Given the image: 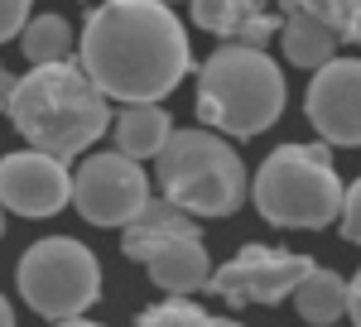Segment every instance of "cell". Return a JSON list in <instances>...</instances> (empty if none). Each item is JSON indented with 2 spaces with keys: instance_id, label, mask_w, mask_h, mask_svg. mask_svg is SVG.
<instances>
[{
  "instance_id": "cell-2",
  "label": "cell",
  "mask_w": 361,
  "mask_h": 327,
  "mask_svg": "<svg viewBox=\"0 0 361 327\" xmlns=\"http://www.w3.org/2000/svg\"><path fill=\"white\" fill-rule=\"evenodd\" d=\"M10 121L25 135L29 149L68 164L87 154L97 140L111 130V101L92 87L82 63H58V68H29L20 73Z\"/></svg>"
},
{
  "instance_id": "cell-15",
  "label": "cell",
  "mask_w": 361,
  "mask_h": 327,
  "mask_svg": "<svg viewBox=\"0 0 361 327\" xmlns=\"http://www.w3.org/2000/svg\"><path fill=\"white\" fill-rule=\"evenodd\" d=\"M20 49H25L29 68H58V63H73V49H78V34L73 25L44 10V15H29L25 34H20Z\"/></svg>"
},
{
  "instance_id": "cell-13",
  "label": "cell",
  "mask_w": 361,
  "mask_h": 327,
  "mask_svg": "<svg viewBox=\"0 0 361 327\" xmlns=\"http://www.w3.org/2000/svg\"><path fill=\"white\" fill-rule=\"evenodd\" d=\"M111 130H116V154L145 164L164 154L169 135H173V116L164 106H121L111 116Z\"/></svg>"
},
{
  "instance_id": "cell-21",
  "label": "cell",
  "mask_w": 361,
  "mask_h": 327,
  "mask_svg": "<svg viewBox=\"0 0 361 327\" xmlns=\"http://www.w3.org/2000/svg\"><path fill=\"white\" fill-rule=\"evenodd\" d=\"M342 39L361 49V0H347V20H342Z\"/></svg>"
},
{
  "instance_id": "cell-11",
  "label": "cell",
  "mask_w": 361,
  "mask_h": 327,
  "mask_svg": "<svg viewBox=\"0 0 361 327\" xmlns=\"http://www.w3.org/2000/svg\"><path fill=\"white\" fill-rule=\"evenodd\" d=\"M140 265H145V274H149V284L164 289L169 299H193V294H202V289L212 284V270H217L197 226L154 241L145 255H140Z\"/></svg>"
},
{
  "instance_id": "cell-3",
  "label": "cell",
  "mask_w": 361,
  "mask_h": 327,
  "mask_svg": "<svg viewBox=\"0 0 361 327\" xmlns=\"http://www.w3.org/2000/svg\"><path fill=\"white\" fill-rule=\"evenodd\" d=\"M289 87L270 54L222 44L197 68V116L222 140H255L284 116Z\"/></svg>"
},
{
  "instance_id": "cell-26",
  "label": "cell",
  "mask_w": 361,
  "mask_h": 327,
  "mask_svg": "<svg viewBox=\"0 0 361 327\" xmlns=\"http://www.w3.org/2000/svg\"><path fill=\"white\" fill-rule=\"evenodd\" d=\"M212 327H241L236 318H212Z\"/></svg>"
},
{
  "instance_id": "cell-19",
  "label": "cell",
  "mask_w": 361,
  "mask_h": 327,
  "mask_svg": "<svg viewBox=\"0 0 361 327\" xmlns=\"http://www.w3.org/2000/svg\"><path fill=\"white\" fill-rule=\"evenodd\" d=\"M337 231H342V241L361 245V178H357V183H347V192H342V212H337Z\"/></svg>"
},
{
  "instance_id": "cell-6",
  "label": "cell",
  "mask_w": 361,
  "mask_h": 327,
  "mask_svg": "<svg viewBox=\"0 0 361 327\" xmlns=\"http://www.w3.org/2000/svg\"><path fill=\"white\" fill-rule=\"evenodd\" d=\"M15 284L39 318L73 323V318H87V308L102 299V265L92 245H82L78 236H44L20 255Z\"/></svg>"
},
{
  "instance_id": "cell-27",
  "label": "cell",
  "mask_w": 361,
  "mask_h": 327,
  "mask_svg": "<svg viewBox=\"0 0 361 327\" xmlns=\"http://www.w3.org/2000/svg\"><path fill=\"white\" fill-rule=\"evenodd\" d=\"M0 236H5V207H0Z\"/></svg>"
},
{
  "instance_id": "cell-14",
  "label": "cell",
  "mask_w": 361,
  "mask_h": 327,
  "mask_svg": "<svg viewBox=\"0 0 361 327\" xmlns=\"http://www.w3.org/2000/svg\"><path fill=\"white\" fill-rule=\"evenodd\" d=\"M294 308L304 327H337V318L347 313V279L328 265H313L308 279L294 289Z\"/></svg>"
},
{
  "instance_id": "cell-7",
  "label": "cell",
  "mask_w": 361,
  "mask_h": 327,
  "mask_svg": "<svg viewBox=\"0 0 361 327\" xmlns=\"http://www.w3.org/2000/svg\"><path fill=\"white\" fill-rule=\"evenodd\" d=\"M149 197L154 192H149L145 164L116 149H92L73 173V207L87 226H102V231H126Z\"/></svg>"
},
{
  "instance_id": "cell-8",
  "label": "cell",
  "mask_w": 361,
  "mask_h": 327,
  "mask_svg": "<svg viewBox=\"0 0 361 327\" xmlns=\"http://www.w3.org/2000/svg\"><path fill=\"white\" fill-rule=\"evenodd\" d=\"M318 260H308L299 250H284V245H260L250 241L241 245L226 265L212 270V284H207V294H217L222 303L231 308H241V303H284L294 299V289L308 279Z\"/></svg>"
},
{
  "instance_id": "cell-22",
  "label": "cell",
  "mask_w": 361,
  "mask_h": 327,
  "mask_svg": "<svg viewBox=\"0 0 361 327\" xmlns=\"http://www.w3.org/2000/svg\"><path fill=\"white\" fill-rule=\"evenodd\" d=\"M347 318H352V327H361V270L347 284Z\"/></svg>"
},
{
  "instance_id": "cell-9",
  "label": "cell",
  "mask_w": 361,
  "mask_h": 327,
  "mask_svg": "<svg viewBox=\"0 0 361 327\" xmlns=\"http://www.w3.org/2000/svg\"><path fill=\"white\" fill-rule=\"evenodd\" d=\"M304 116L318 130V144L361 149V58L337 54L328 68L308 78Z\"/></svg>"
},
{
  "instance_id": "cell-18",
  "label": "cell",
  "mask_w": 361,
  "mask_h": 327,
  "mask_svg": "<svg viewBox=\"0 0 361 327\" xmlns=\"http://www.w3.org/2000/svg\"><path fill=\"white\" fill-rule=\"evenodd\" d=\"M135 327H212V313L197 308L193 299H164L154 308H145L135 318Z\"/></svg>"
},
{
  "instance_id": "cell-10",
  "label": "cell",
  "mask_w": 361,
  "mask_h": 327,
  "mask_svg": "<svg viewBox=\"0 0 361 327\" xmlns=\"http://www.w3.org/2000/svg\"><path fill=\"white\" fill-rule=\"evenodd\" d=\"M0 207L15 217H58L73 207V168L39 149H15L0 159Z\"/></svg>"
},
{
  "instance_id": "cell-25",
  "label": "cell",
  "mask_w": 361,
  "mask_h": 327,
  "mask_svg": "<svg viewBox=\"0 0 361 327\" xmlns=\"http://www.w3.org/2000/svg\"><path fill=\"white\" fill-rule=\"evenodd\" d=\"M54 327H102V323H92V318H73V323H54Z\"/></svg>"
},
{
  "instance_id": "cell-1",
  "label": "cell",
  "mask_w": 361,
  "mask_h": 327,
  "mask_svg": "<svg viewBox=\"0 0 361 327\" xmlns=\"http://www.w3.org/2000/svg\"><path fill=\"white\" fill-rule=\"evenodd\" d=\"M78 63L106 101L159 106L193 73V44L183 20L159 0H106L87 10Z\"/></svg>"
},
{
  "instance_id": "cell-17",
  "label": "cell",
  "mask_w": 361,
  "mask_h": 327,
  "mask_svg": "<svg viewBox=\"0 0 361 327\" xmlns=\"http://www.w3.org/2000/svg\"><path fill=\"white\" fill-rule=\"evenodd\" d=\"M250 10H255V0H197L193 5V25L207 29V34H217V39H231L236 29H241V20H246Z\"/></svg>"
},
{
  "instance_id": "cell-5",
  "label": "cell",
  "mask_w": 361,
  "mask_h": 327,
  "mask_svg": "<svg viewBox=\"0 0 361 327\" xmlns=\"http://www.w3.org/2000/svg\"><path fill=\"white\" fill-rule=\"evenodd\" d=\"M164 202L183 217H231L250 197V178L231 140L212 130H173L164 154L154 159Z\"/></svg>"
},
{
  "instance_id": "cell-16",
  "label": "cell",
  "mask_w": 361,
  "mask_h": 327,
  "mask_svg": "<svg viewBox=\"0 0 361 327\" xmlns=\"http://www.w3.org/2000/svg\"><path fill=\"white\" fill-rule=\"evenodd\" d=\"M178 231H193V217H183V212H178L173 202H164V197H149L135 217H130V226L121 231V250H126L130 260H140L154 241L178 236Z\"/></svg>"
},
{
  "instance_id": "cell-20",
  "label": "cell",
  "mask_w": 361,
  "mask_h": 327,
  "mask_svg": "<svg viewBox=\"0 0 361 327\" xmlns=\"http://www.w3.org/2000/svg\"><path fill=\"white\" fill-rule=\"evenodd\" d=\"M29 10L25 0H0V44H10V39H20L25 34V25H29Z\"/></svg>"
},
{
  "instance_id": "cell-12",
  "label": "cell",
  "mask_w": 361,
  "mask_h": 327,
  "mask_svg": "<svg viewBox=\"0 0 361 327\" xmlns=\"http://www.w3.org/2000/svg\"><path fill=\"white\" fill-rule=\"evenodd\" d=\"M337 44L342 34L328 25L323 15V0H299V5H284L279 10V49L289 58V68H304V73H318L337 58Z\"/></svg>"
},
{
  "instance_id": "cell-4",
  "label": "cell",
  "mask_w": 361,
  "mask_h": 327,
  "mask_svg": "<svg viewBox=\"0 0 361 327\" xmlns=\"http://www.w3.org/2000/svg\"><path fill=\"white\" fill-rule=\"evenodd\" d=\"M342 192H347V183L337 178L328 144H279L260 159L255 178H250L255 212L279 231L333 226L342 212Z\"/></svg>"
},
{
  "instance_id": "cell-23",
  "label": "cell",
  "mask_w": 361,
  "mask_h": 327,
  "mask_svg": "<svg viewBox=\"0 0 361 327\" xmlns=\"http://www.w3.org/2000/svg\"><path fill=\"white\" fill-rule=\"evenodd\" d=\"M15 87H20V73L0 68V111H5V116H10V101H15Z\"/></svg>"
},
{
  "instance_id": "cell-24",
  "label": "cell",
  "mask_w": 361,
  "mask_h": 327,
  "mask_svg": "<svg viewBox=\"0 0 361 327\" xmlns=\"http://www.w3.org/2000/svg\"><path fill=\"white\" fill-rule=\"evenodd\" d=\"M0 327H20V323H15V308H10L5 294H0Z\"/></svg>"
}]
</instances>
